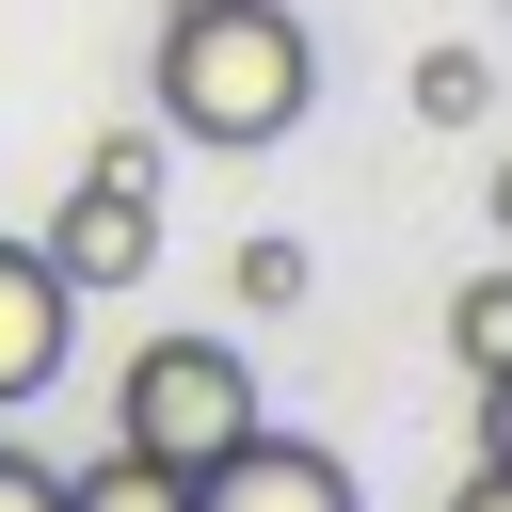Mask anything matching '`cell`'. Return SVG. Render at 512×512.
Instances as JSON below:
<instances>
[{
    "label": "cell",
    "mask_w": 512,
    "mask_h": 512,
    "mask_svg": "<svg viewBox=\"0 0 512 512\" xmlns=\"http://www.w3.org/2000/svg\"><path fill=\"white\" fill-rule=\"evenodd\" d=\"M144 96H160L176 144L256 160V144H288V128L320 112V32H304L288 0H160V64H144Z\"/></svg>",
    "instance_id": "obj_1"
},
{
    "label": "cell",
    "mask_w": 512,
    "mask_h": 512,
    "mask_svg": "<svg viewBox=\"0 0 512 512\" xmlns=\"http://www.w3.org/2000/svg\"><path fill=\"white\" fill-rule=\"evenodd\" d=\"M256 432V368H240V336H144L128 368H112V448H144V464H224Z\"/></svg>",
    "instance_id": "obj_2"
},
{
    "label": "cell",
    "mask_w": 512,
    "mask_h": 512,
    "mask_svg": "<svg viewBox=\"0 0 512 512\" xmlns=\"http://www.w3.org/2000/svg\"><path fill=\"white\" fill-rule=\"evenodd\" d=\"M48 272H64V288H144V272H160V144H144V128H112V144L80 160V192L48 208Z\"/></svg>",
    "instance_id": "obj_3"
},
{
    "label": "cell",
    "mask_w": 512,
    "mask_h": 512,
    "mask_svg": "<svg viewBox=\"0 0 512 512\" xmlns=\"http://www.w3.org/2000/svg\"><path fill=\"white\" fill-rule=\"evenodd\" d=\"M192 512H368V496H352V464H336V448H304V432H272V416H256L224 464H192Z\"/></svg>",
    "instance_id": "obj_4"
},
{
    "label": "cell",
    "mask_w": 512,
    "mask_h": 512,
    "mask_svg": "<svg viewBox=\"0 0 512 512\" xmlns=\"http://www.w3.org/2000/svg\"><path fill=\"white\" fill-rule=\"evenodd\" d=\"M80 336V288L48 272V240H0V400H48Z\"/></svg>",
    "instance_id": "obj_5"
},
{
    "label": "cell",
    "mask_w": 512,
    "mask_h": 512,
    "mask_svg": "<svg viewBox=\"0 0 512 512\" xmlns=\"http://www.w3.org/2000/svg\"><path fill=\"white\" fill-rule=\"evenodd\" d=\"M64 512H192V480H176V464H144V448H96V464L64 480Z\"/></svg>",
    "instance_id": "obj_6"
},
{
    "label": "cell",
    "mask_w": 512,
    "mask_h": 512,
    "mask_svg": "<svg viewBox=\"0 0 512 512\" xmlns=\"http://www.w3.org/2000/svg\"><path fill=\"white\" fill-rule=\"evenodd\" d=\"M448 368H464V384L512 368V272H464V304H448Z\"/></svg>",
    "instance_id": "obj_7"
},
{
    "label": "cell",
    "mask_w": 512,
    "mask_h": 512,
    "mask_svg": "<svg viewBox=\"0 0 512 512\" xmlns=\"http://www.w3.org/2000/svg\"><path fill=\"white\" fill-rule=\"evenodd\" d=\"M416 112H432V128H480V112H496V64H480V48H416Z\"/></svg>",
    "instance_id": "obj_8"
},
{
    "label": "cell",
    "mask_w": 512,
    "mask_h": 512,
    "mask_svg": "<svg viewBox=\"0 0 512 512\" xmlns=\"http://www.w3.org/2000/svg\"><path fill=\"white\" fill-rule=\"evenodd\" d=\"M224 288H240V304H304V240H240Z\"/></svg>",
    "instance_id": "obj_9"
},
{
    "label": "cell",
    "mask_w": 512,
    "mask_h": 512,
    "mask_svg": "<svg viewBox=\"0 0 512 512\" xmlns=\"http://www.w3.org/2000/svg\"><path fill=\"white\" fill-rule=\"evenodd\" d=\"M0 512H64V464L48 448H0Z\"/></svg>",
    "instance_id": "obj_10"
},
{
    "label": "cell",
    "mask_w": 512,
    "mask_h": 512,
    "mask_svg": "<svg viewBox=\"0 0 512 512\" xmlns=\"http://www.w3.org/2000/svg\"><path fill=\"white\" fill-rule=\"evenodd\" d=\"M480 464H512V368L480 384Z\"/></svg>",
    "instance_id": "obj_11"
},
{
    "label": "cell",
    "mask_w": 512,
    "mask_h": 512,
    "mask_svg": "<svg viewBox=\"0 0 512 512\" xmlns=\"http://www.w3.org/2000/svg\"><path fill=\"white\" fill-rule=\"evenodd\" d=\"M448 512H512V464H464V496Z\"/></svg>",
    "instance_id": "obj_12"
},
{
    "label": "cell",
    "mask_w": 512,
    "mask_h": 512,
    "mask_svg": "<svg viewBox=\"0 0 512 512\" xmlns=\"http://www.w3.org/2000/svg\"><path fill=\"white\" fill-rule=\"evenodd\" d=\"M480 208H496V240H512V160H496V176H480Z\"/></svg>",
    "instance_id": "obj_13"
}]
</instances>
